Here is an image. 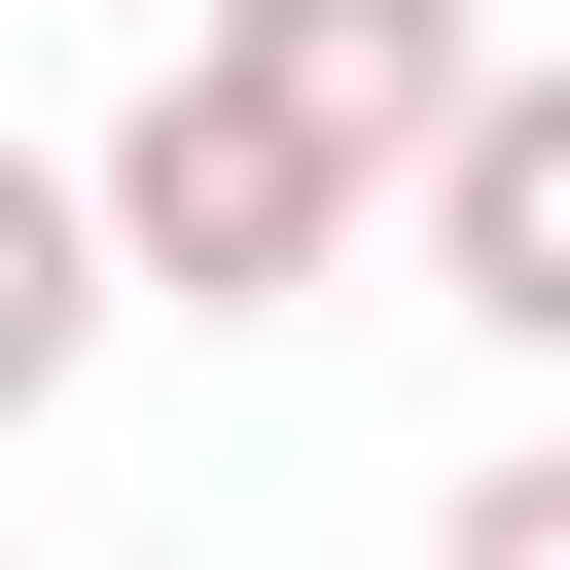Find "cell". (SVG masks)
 Returning a JSON list of instances; mask_svg holds the SVG:
<instances>
[{
    "instance_id": "obj_1",
    "label": "cell",
    "mask_w": 570,
    "mask_h": 570,
    "mask_svg": "<svg viewBox=\"0 0 570 570\" xmlns=\"http://www.w3.org/2000/svg\"><path fill=\"white\" fill-rule=\"evenodd\" d=\"M71 214H107V285H178V321H285V285H356V142H321V107H249L214 36L142 71V142H107Z\"/></svg>"
},
{
    "instance_id": "obj_2",
    "label": "cell",
    "mask_w": 570,
    "mask_h": 570,
    "mask_svg": "<svg viewBox=\"0 0 570 570\" xmlns=\"http://www.w3.org/2000/svg\"><path fill=\"white\" fill-rule=\"evenodd\" d=\"M392 249H428V321H499V356H570V71H428V142H392Z\"/></svg>"
},
{
    "instance_id": "obj_3",
    "label": "cell",
    "mask_w": 570,
    "mask_h": 570,
    "mask_svg": "<svg viewBox=\"0 0 570 570\" xmlns=\"http://www.w3.org/2000/svg\"><path fill=\"white\" fill-rule=\"evenodd\" d=\"M463 36H499V0H214V71L356 142V214H392V142H428V71H463Z\"/></svg>"
},
{
    "instance_id": "obj_4",
    "label": "cell",
    "mask_w": 570,
    "mask_h": 570,
    "mask_svg": "<svg viewBox=\"0 0 570 570\" xmlns=\"http://www.w3.org/2000/svg\"><path fill=\"white\" fill-rule=\"evenodd\" d=\"M107 321H142V285H107V214H71V178H36V142H0V428H36V392H71V356H107Z\"/></svg>"
}]
</instances>
